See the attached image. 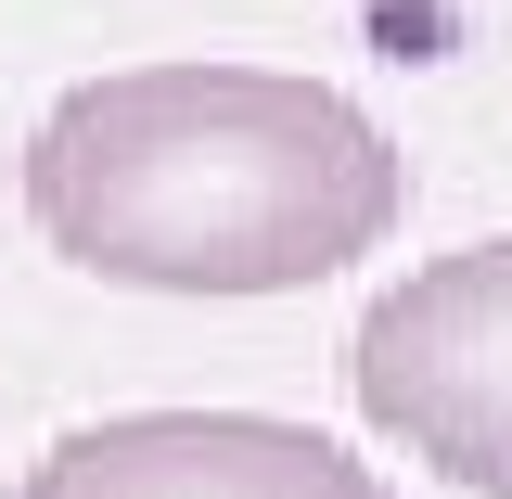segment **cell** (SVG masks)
<instances>
[{
	"label": "cell",
	"instance_id": "6da1fadb",
	"mask_svg": "<svg viewBox=\"0 0 512 499\" xmlns=\"http://www.w3.org/2000/svg\"><path fill=\"white\" fill-rule=\"evenodd\" d=\"M26 218L128 295H308L397 244L410 154L333 77L116 64L26 128Z\"/></svg>",
	"mask_w": 512,
	"mask_h": 499
},
{
	"label": "cell",
	"instance_id": "7a4b0ae2",
	"mask_svg": "<svg viewBox=\"0 0 512 499\" xmlns=\"http://www.w3.org/2000/svg\"><path fill=\"white\" fill-rule=\"evenodd\" d=\"M346 384L384 448L474 499H512V231L397 269L346 333Z\"/></svg>",
	"mask_w": 512,
	"mask_h": 499
},
{
	"label": "cell",
	"instance_id": "3957f363",
	"mask_svg": "<svg viewBox=\"0 0 512 499\" xmlns=\"http://www.w3.org/2000/svg\"><path fill=\"white\" fill-rule=\"evenodd\" d=\"M13 499H397L384 461L282 410H116L64 423Z\"/></svg>",
	"mask_w": 512,
	"mask_h": 499
}]
</instances>
